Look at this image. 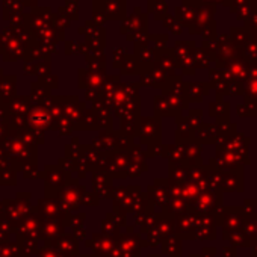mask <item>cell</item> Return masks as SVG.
I'll use <instances>...</instances> for the list:
<instances>
[{
	"label": "cell",
	"instance_id": "cell-1",
	"mask_svg": "<svg viewBox=\"0 0 257 257\" xmlns=\"http://www.w3.org/2000/svg\"><path fill=\"white\" fill-rule=\"evenodd\" d=\"M116 243L121 249V257H141L143 246V236L137 233L134 227L127 225L125 231L116 237Z\"/></svg>",
	"mask_w": 257,
	"mask_h": 257
},
{
	"label": "cell",
	"instance_id": "cell-2",
	"mask_svg": "<svg viewBox=\"0 0 257 257\" xmlns=\"http://www.w3.org/2000/svg\"><path fill=\"white\" fill-rule=\"evenodd\" d=\"M85 245L86 248L92 249V252L97 254L98 257H107L112 252V249L116 246V239L100 231V233H94L89 239H85Z\"/></svg>",
	"mask_w": 257,
	"mask_h": 257
},
{
	"label": "cell",
	"instance_id": "cell-3",
	"mask_svg": "<svg viewBox=\"0 0 257 257\" xmlns=\"http://www.w3.org/2000/svg\"><path fill=\"white\" fill-rule=\"evenodd\" d=\"M216 218L215 213L198 215L197 228L192 240H215L216 239Z\"/></svg>",
	"mask_w": 257,
	"mask_h": 257
},
{
	"label": "cell",
	"instance_id": "cell-4",
	"mask_svg": "<svg viewBox=\"0 0 257 257\" xmlns=\"http://www.w3.org/2000/svg\"><path fill=\"white\" fill-rule=\"evenodd\" d=\"M198 215L188 210L179 218H176V234L183 240H192V236L197 228Z\"/></svg>",
	"mask_w": 257,
	"mask_h": 257
},
{
	"label": "cell",
	"instance_id": "cell-5",
	"mask_svg": "<svg viewBox=\"0 0 257 257\" xmlns=\"http://www.w3.org/2000/svg\"><path fill=\"white\" fill-rule=\"evenodd\" d=\"M221 215H222L221 227H222V230H227V231L242 230L243 222L246 219L243 210L239 209V207H227V209H224V212Z\"/></svg>",
	"mask_w": 257,
	"mask_h": 257
},
{
	"label": "cell",
	"instance_id": "cell-6",
	"mask_svg": "<svg viewBox=\"0 0 257 257\" xmlns=\"http://www.w3.org/2000/svg\"><path fill=\"white\" fill-rule=\"evenodd\" d=\"M65 233V222L59 218H49L41 222V236L44 243H52L56 237Z\"/></svg>",
	"mask_w": 257,
	"mask_h": 257
},
{
	"label": "cell",
	"instance_id": "cell-7",
	"mask_svg": "<svg viewBox=\"0 0 257 257\" xmlns=\"http://www.w3.org/2000/svg\"><path fill=\"white\" fill-rule=\"evenodd\" d=\"M52 245L62 254L67 255H73L76 252H79V239L73 234V233H64L62 236L56 237Z\"/></svg>",
	"mask_w": 257,
	"mask_h": 257
},
{
	"label": "cell",
	"instance_id": "cell-8",
	"mask_svg": "<svg viewBox=\"0 0 257 257\" xmlns=\"http://www.w3.org/2000/svg\"><path fill=\"white\" fill-rule=\"evenodd\" d=\"M19 239H25V237H29V239H43L41 236V222L35 218H29L26 219L16 231H14Z\"/></svg>",
	"mask_w": 257,
	"mask_h": 257
},
{
	"label": "cell",
	"instance_id": "cell-9",
	"mask_svg": "<svg viewBox=\"0 0 257 257\" xmlns=\"http://www.w3.org/2000/svg\"><path fill=\"white\" fill-rule=\"evenodd\" d=\"M182 246L183 239H180L177 234H171L161 242V254L165 257H182Z\"/></svg>",
	"mask_w": 257,
	"mask_h": 257
},
{
	"label": "cell",
	"instance_id": "cell-10",
	"mask_svg": "<svg viewBox=\"0 0 257 257\" xmlns=\"http://www.w3.org/2000/svg\"><path fill=\"white\" fill-rule=\"evenodd\" d=\"M216 207H218V200L209 194V195L201 197L197 203H192L189 206V210L197 215H206V213H213Z\"/></svg>",
	"mask_w": 257,
	"mask_h": 257
},
{
	"label": "cell",
	"instance_id": "cell-11",
	"mask_svg": "<svg viewBox=\"0 0 257 257\" xmlns=\"http://www.w3.org/2000/svg\"><path fill=\"white\" fill-rule=\"evenodd\" d=\"M188 210H189V206H188L186 200H183L180 197L179 198L176 197L174 200H170V203L164 207L162 213L170 216V218H173V219H176V218H179L180 215H183Z\"/></svg>",
	"mask_w": 257,
	"mask_h": 257
},
{
	"label": "cell",
	"instance_id": "cell-12",
	"mask_svg": "<svg viewBox=\"0 0 257 257\" xmlns=\"http://www.w3.org/2000/svg\"><path fill=\"white\" fill-rule=\"evenodd\" d=\"M222 239L224 240H228L230 245H233L236 248H249L251 246V242L248 240V237L243 234L242 230H237V231L222 230Z\"/></svg>",
	"mask_w": 257,
	"mask_h": 257
},
{
	"label": "cell",
	"instance_id": "cell-13",
	"mask_svg": "<svg viewBox=\"0 0 257 257\" xmlns=\"http://www.w3.org/2000/svg\"><path fill=\"white\" fill-rule=\"evenodd\" d=\"M156 228L162 239H165L171 234H176V219L161 213L158 218V222H156Z\"/></svg>",
	"mask_w": 257,
	"mask_h": 257
},
{
	"label": "cell",
	"instance_id": "cell-14",
	"mask_svg": "<svg viewBox=\"0 0 257 257\" xmlns=\"http://www.w3.org/2000/svg\"><path fill=\"white\" fill-rule=\"evenodd\" d=\"M143 236V246L144 248H158L159 245H161V242H162V237H161V234H159V231H158V228H156V225L153 227V228H150V230H147L144 234H141Z\"/></svg>",
	"mask_w": 257,
	"mask_h": 257
},
{
	"label": "cell",
	"instance_id": "cell-15",
	"mask_svg": "<svg viewBox=\"0 0 257 257\" xmlns=\"http://www.w3.org/2000/svg\"><path fill=\"white\" fill-rule=\"evenodd\" d=\"M20 248H22V257H32L34 254H38L40 246H38V239H19Z\"/></svg>",
	"mask_w": 257,
	"mask_h": 257
},
{
	"label": "cell",
	"instance_id": "cell-16",
	"mask_svg": "<svg viewBox=\"0 0 257 257\" xmlns=\"http://www.w3.org/2000/svg\"><path fill=\"white\" fill-rule=\"evenodd\" d=\"M0 257H22L20 243H0Z\"/></svg>",
	"mask_w": 257,
	"mask_h": 257
},
{
	"label": "cell",
	"instance_id": "cell-17",
	"mask_svg": "<svg viewBox=\"0 0 257 257\" xmlns=\"http://www.w3.org/2000/svg\"><path fill=\"white\" fill-rule=\"evenodd\" d=\"M242 231L243 234L248 237V240L252 243L254 240H257V227H255V219L254 216H248L243 222V227H242Z\"/></svg>",
	"mask_w": 257,
	"mask_h": 257
},
{
	"label": "cell",
	"instance_id": "cell-18",
	"mask_svg": "<svg viewBox=\"0 0 257 257\" xmlns=\"http://www.w3.org/2000/svg\"><path fill=\"white\" fill-rule=\"evenodd\" d=\"M101 233H104V234L112 236V237L116 239V237L121 234V228H119L109 216H106V218L101 221Z\"/></svg>",
	"mask_w": 257,
	"mask_h": 257
},
{
	"label": "cell",
	"instance_id": "cell-19",
	"mask_svg": "<svg viewBox=\"0 0 257 257\" xmlns=\"http://www.w3.org/2000/svg\"><path fill=\"white\" fill-rule=\"evenodd\" d=\"M59 251L52 245V243H44L43 248H40L38 251V257H58Z\"/></svg>",
	"mask_w": 257,
	"mask_h": 257
},
{
	"label": "cell",
	"instance_id": "cell-20",
	"mask_svg": "<svg viewBox=\"0 0 257 257\" xmlns=\"http://www.w3.org/2000/svg\"><path fill=\"white\" fill-rule=\"evenodd\" d=\"M119 228H122V227H127V221H125V213H121V212H113V213H109L107 215Z\"/></svg>",
	"mask_w": 257,
	"mask_h": 257
},
{
	"label": "cell",
	"instance_id": "cell-21",
	"mask_svg": "<svg viewBox=\"0 0 257 257\" xmlns=\"http://www.w3.org/2000/svg\"><path fill=\"white\" fill-rule=\"evenodd\" d=\"M222 257H237V248L233 245H227L222 248Z\"/></svg>",
	"mask_w": 257,
	"mask_h": 257
},
{
	"label": "cell",
	"instance_id": "cell-22",
	"mask_svg": "<svg viewBox=\"0 0 257 257\" xmlns=\"http://www.w3.org/2000/svg\"><path fill=\"white\" fill-rule=\"evenodd\" d=\"M201 255L203 257H215L216 255V248L215 246H204L201 249Z\"/></svg>",
	"mask_w": 257,
	"mask_h": 257
},
{
	"label": "cell",
	"instance_id": "cell-23",
	"mask_svg": "<svg viewBox=\"0 0 257 257\" xmlns=\"http://www.w3.org/2000/svg\"><path fill=\"white\" fill-rule=\"evenodd\" d=\"M107 257H121V249H119V246H118V243H116V246L112 249V252L107 255Z\"/></svg>",
	"mask_w": 257,
	"mask_h": 257
},
{
	"label": "cell",
	"instance_id": "cell-24",
	"mask_svg": "<svg viewBox=\"0 0 257 257\" xmlns=\"http://www.w3.org/2000/svg\"><path fill=\"white\" fill-rule=\"evenodd\" d=\"M249 249H251V257H257V240H254L251 243Z\"/></svg>",
	"mask_w": 257,
	"mask_h": 257
},
{
	"label": "cell",
	"instance_id": "cell-25",
	"mask_svg": "<svg viewBox=\"0 0 257 257\" xmlns=\"http://www.w3.org/2000/svg\"><path fill=\"white\" fill-rule=\"evenodd\" d=\"M70 257H98L97 254H79V252H76V254H73V255H70Z\"/></svg>",
	"mask_w": 257,
	"mask_h": 257
},
{
	"label": "cell",
	"instance_id": "cell-26",
	"mask_svg": "<svg viewBox=\"0 0 257 257\" xmlns=\"http://www.w3.org/2000/svg\"><path fill=\"white\" fill-rule=\"evenodd\" d=\"M188 257H203V255H201V252H200V254H194V252H192V254H189Z\"/></svg>",
	"mask_w": 257,
	"mask_h": 257
},
{
	"label": "cell",
	"instance_id": "cell-27",
	"mask_svg": "<svg viewBox=\"0 0 257 257\" xmlns=\"http://www.w3.org/2000/svg\"><path fill=\"white\" fill-rule=\"evenodd\" d=\"M147 257H162V254H155V252H153V254H149Z\"/></svg>",
	"mask_w": 257,
	"mask_h": 257
},
{
	"label": "cell",
	"instance_id": "cell-28",
	"mask_svg": "<svg viewBox=\"0 0 257 257\" xmlns=\"http://www.w3.org/2000/svg\"><path fill=\"white\" fill-rule=\"evenodd\" d=\"M58 257H70V255H67V254H62V252H59V255Z\"/></svg>",
	"mask_w": 257,
	"mask_h": 257
},
{
	"label": "cell",
	"instance_id": "cell-29",
	"mask_svg": "<svg viewBox=\"0 0 257 257\" xmlns=\"http://www.w3.org/2000/svg\"><path fill=\"white\" fill-rule=\"evenodd\" d=\"M254 219H255V227H257V216L254 215Z\"/></svg>",
	"mask_w": 257,
	"mask_h": 257
}]
</instances>
